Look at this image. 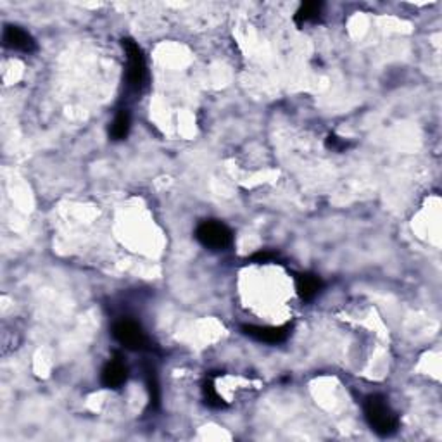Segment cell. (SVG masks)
<instances>
[{
	"label": "cell",
	"instance_id": "1",
	"mask_svg": "<svg viewBox=\"0 0 442 442\" xmlns=\"http://www.w3.org/2000/svg\"><path fill=\"white\" fill-rule=\"evenodd\" d=\"M365 416L372 430H375L382 437L393 436L399 427L396 411L390 408L387 399L380 394H373V396L365 399Z\"/></svg>",
	"mask_w": 442,
	"mask_h": 442
},
{
	"label": "cell",
	"instance_id": "2",
	"mask_svg": "<svg viewBox=\"0 0 442 442\" xmlns=\"http://www.w3.org/2000/svg\"><path fill=\"white\" fill-rule=\"evenodd\" d=\"M196 237L204 247L211 251H223L232 246V230L221 221H203L196 230Z\"/></svg>",
	"mask_w": 442,
	"mask_h": 442
},
{
	"label": "cell",
	"instance_id": "3",
	"mask_svg": "<svg viewBox=\"0 0 442 442\" xmlns=\"http://www.w3.org/2000/svg\"><path fill=\"white\" fill-rule=\"evenodd\" d=\"M125 52H127L128 59V85L133 90H140L142 85L145 84V74H147V66H145V57H143L142 49H140L136 42H133L132 38H123L121 40Z\"/></svg>",
	"mask_w": 442,
	"mask_h": 442
},
{
	"label": "cell",
	"instance_id": "4",
	"mask_svg": "<svg viewBox=\"0 0 442 442\" xmlns=\"http://www.w3.org/2000/svg\"><path fill=\"white\" fill-rule=\"evenodd\" d=\"M113 336L127 349L140 351L147 346V337L142 326L132 319H121L113 326Z\"/></svg>",
	"mask_w": 442,
	"mask_h": 442
},
{
	"label": "cell",
	"instance_id": "5",
	"mask_svg": "<svg viewBox=\"0 0 442 442\" xmlns=\"http://www.w3.org/2000/svg\"><path fill=\"white\" fill-rule=\"evenodd\" d=\"M244 336L251 337L253 340L265 344H280L287 340L290 329L289 326H258V325H244Z\"/></svg>",
	"mask_w": 442,
	"mask_h": 442
},
{
	"label": "cell",
	"instance_id": "6",
	"mask_svg": "<svg viewBox=\"0 0 442 442\" xmlns=\"http://www.w3.org/2000/svg\"><path fill=\"white\" fill-rule=\"evenodd\" d=\"M3 44L9 47V49L19 50V52L24 54L37 50V44H35L33 37L28 31H24L23 28L13 26V24H7L6 30H3Z\"/></svg>",
	"mask_w": 442,
	"mask_h": 442
},
{
	"label": "cell",
	"instance_id": "7",
	"mask_svg": "<svg viewBox=\"0 0 442 442\" xmlns=\"http://www.w3.org/2000/svg\"><path fill=\"white\" fill-rule=\"evenodd\" d=\"M128 379V370L120 359H113V361L107 363L102 370V375H100V380H102V386L107 387V389H120Z\"/></svg>",
	"mask_w": 442,
	"mask_h": 442
},
{
	"label": "cell",
	"instance_id": "8",
	"mask_svg": "<svg viewBox=\"0 0 442 442\" xmlns=\"http://www.w3.org/2000/svg\"><path fill=\"white\" fill-rule=\"evenodd\" d=\"M323 289V282L318 275L313 273H299L296 275V290L303 301L315 299Z\"/></svg>",
	"mask_w": 442,
	"mask_h": 442
},
{
	"label": "cell",
	"instance_id": "9",
	"mask_svg": "<svg viewBox=\"0 0 442 442\" xmlns=\"http://www.w3.org/2000/svg\"><path fill=\"white\" fill-rule=\"evenodd\" d=\"M130 127H132V118L128 111H120L118 116L114 118L113 121V127H111L109 135L113 140H125L130 133Z\"/></svg>",
	"mask_w": 442,
	"mask_h": 442
},
{
	"label": "cell",
	"instance_id": "10",
	"mask_svg": "<svg viewBox=\"0 0 442 442\" xmlns=\"http://www.w3.org/2000/svg\"><path fill=\"white\" fill-rule=\"evenodd\" d=\"M322 7H323L322 2L303 3V6L297 9L296 16H294V21H296L299 26H303V24H306V23H313V21L318 19L319 14H322Z\"/></svg>",
	"mask_w": 442,
	"mask_h": 442
},
{
	"label": "cell",
	"instance_id": "11",
	"mask_svg": "<svg viewBox=\"0 0 442 442\" xmlns=\"http://www.w3.org/2000/svg\"><path fill=\"white\" fill-rule=\"evenodd\" d=\"M145 386H147V390H149L150 406H152V408H159L161 389H159V380H157L156 370L145 368Z\"/></svg>",
	"mask_w": 442,
	"mask_h": 442
},
{
	"label": "cell",
	"instance_id": "12",
	"mask_svg": "<svg viewBox=\"0 0 442 442\" xmlns=\"http://www.w3.org/2000/svg\"><path fill=\"white\" fill-rule=\"evenodd\" d=\"M203 394H204V401H206V404L210 406V408L220 409L225 406L223 397L216 393V389H214L213 380H206V382L203 384Z\"/></svg>",
	"mask_w": 442,
	"mask_h": 442
},
{
	"label": "cell",
	"instance_id": "13",
	"mask_svg": "<svg viewBox=\"0 0 442 442\" xmlns=\"http://www.w3.org/2000/svg\"><path fill=\"white\" fill-rule=\"evenodd\" d=\"M325 145H326V149L336 150V152H342V150H346L347 147H349V143H347L344 139H340V136L329 135V136H326Z\"/></svg>",
	"mask_w": 442,
	"mask_h": 442
},
{
	"label": "cell",
	"instance_id": "14",
	"mask_svg": "<svg viewBox=\"0 0 442 442\" xmlns=\"http://www.w3.org/2000/svg\"><path fill=\"white\" fill-rule=\"evenodd\" d=\"M275 260H278V254L276 253H273V251H260V253H256V254H253V256H251V261H253V263H271V261H275Z\"/></svg>",
	"mask_w": 442,
	"mask_h": 442
}]
</instances>
